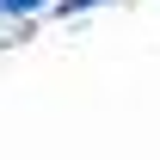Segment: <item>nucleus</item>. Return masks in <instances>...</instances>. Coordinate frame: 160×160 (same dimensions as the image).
I'll return each mask as SVG.
<instances>
[{"label":"nucleus","instance_id":"1","mask_svg":"<svg viewBox=\"0 0 160 160\" xmlns=\"http://www.w3.org/2000/svg\"><path fill=\"white\" fill-rule=\"evenodd\" d=\"M99 6H111V0H49L56 19H86V12H99Z\"/></svg>","mask_w":160,"mask_h":160},{"label":"nucleus","instance_id":"2","mask_svg":"<svg viewBox=\"0 0 160 160\" xmlns=\"http://www.w3.org/2000/svg\"><path fill=\"white\" fill-rule=\"evenodd\" d=\"M0 12H6V25H19V19H37V12H49V0H0Z\"/></svg>","mask_w":160,"mask_h":160},{"label":"nucleus","instance_id":"3","mask_svg":"<svg viewBox=\"0 0 160 160\" xmlns=\"http://www.w3.org/2000/svg\"><path fill=\"white\" fill-rule=\"evenodd\" d=\"M0 25H6V12H0Z\"/></svg>","mask_w":160,"mask_h":160}]
</instances>
